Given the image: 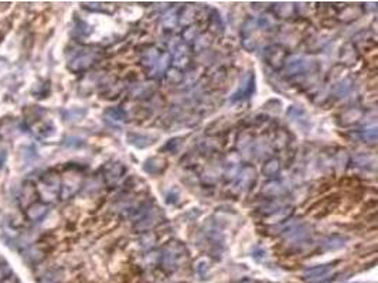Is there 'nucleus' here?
Listing matches in <instances>:
<instances>
[{
  "label": "nucleus",
  "instance_id": "obj_1",
  "mask_svg": "<svg viewBox=\"0 0 378 283\" xmlns=\"http://www.w3.org/2000/svg\"><path fill=\"white\" fill-rule=\"evenodd\" d=\"M181 255H183V248L179 245V242H172V245H169L166 248L165 254H163V259H162L166 269L173 270V269L179 266Z\"/></svg>",
  "mask_w": 378,
  "mask_h": 283
},
{
  "label": "nucleus",
  "instance_id": "obj_2",
  "mask_svg": "<svg viewBox=\"0 0 378 283\" xmlns=\"http://www.w3.org/2000/svg\"><path fill=\"white\" fill-rule=\"evenodd\" d=\"M331 272H333L331 265H320V266H314L304 270L303 276L309 283H321L331 275Z\"/></svg>",
  "mask_w": 378,
  "mask_h": 283
},
{
  "label": "nucleus",
  "instance_id": "obj_3",
  "mask_svg": "<svg viewBox=\"0 0 378 283\" xmlns=\"http://www.w3.org/2000/svg\"><path fill=\"white\" fill-rule=\"evenodd\" d=\"M263 57L269 66H272L273 68H280L283 66V62L286 61V51L280 46H271L265 50Z\"/></svg>",
  "mask_w": 378,
  "mask_h": 283
},
{
  "label": "nucleus",
  "instance_id": "obj_4",
  "mask_svg": "<svg viewBox=\"0 0 378 283\" xmlns=\"http://www.w3.org/2000/svg\"><path fill=\"white\" fill-rule=\"evenodd\" d=\"M255 168L251 166H245L242 167L241 170H239L238 177H237V183H235V187H237V190H241V192H244V190H247L248 187L252 184V182L255 180Z\"/></svg>",
  "mask_w": 378,
  "mask_h": 283
},
{
  "label": "nucleus",
  "instance_id": "obj_5",
  "mask_svg": "<svg viewBox=\"0 0 378 283\" xmlns=\"http://www.w3.org/2000/svg\"><path fill=\"white\" fill-rule=\"evenodd\" d=\"M309 235H310V230L304 225L293 224L285 231V238L293 242L304 241L306 238H309Z\"/></svg>",
  "mask_w": 378,
  "mask_h": 283
},
{
  "label": "nucleus",
  "instance_id": "obj_6",
  "mask_svg": "<svg viewBox=\"0 0 378 283\" xmlns=\"http://www.w3.org/2000/svg\"><path fill=\"white\" fill-rule=\"evenodd\" d=\"M255 90V78L252 74H247L244 76V80L241 81V86L238 88V91L232 95V100H238L245 98L248 95H251L252 91Z\"/></svg>",
  "mask_w": 378,
  "mask_h": 283
},
{
  "label": "nucleus",
  "instance_id": "obj_7",
  "mask_svg": "<svg viewBox=\"0 0 378 283\" xmlns=\"http://www.w3.org/2000/svg\"><path fill=\"white\" fill-rule=\"evenodd\" d=\"M166 168V160L163 158H159V156H153V158H149L145 163H143V170L148 173V174H160L163 170Z\"/></svg>",
  "mask_w": 378,
  "mask_h": 283
},
{
  "label": "nucleus",
  "instance_id": "obj_8",
  "mask_svg": "<svg viewBox=\"0 0 378 283\" xmlns=\"http://www.w3.org/2000/svg\"><path fill=\"white\" fill-rule=\"evenodd\" d=\"M126 139H128V143H131L132 146L138 148V149H145L150 144L155 143V139L152 136L145 134H136V132H131V134H126Z\"/></svg>",
  "mask_w": 378,
  "mask_h": 283
},
{
  "label": "nucleus",
  "instance_id": "obj_9",
  "mask_svg": "<svg viewBox=\"0 0 378 283\" xmlns=\"http://www.w3.org/2000/svg\"><path fill=\"white\" fill-rule=\"evenodd\" d=\"M312 66V62L307 58H296L292 62H286V68H285V74L286 75H296L302 74L304 71H307Z\"/></svg>",
  "mask_w": 378,
  "mask_h": 283
},
{
  "label": "nucleus",
  "instance_id": "obj_10",
  "mask_svg": "<svg viewBox=\"0 0 378 283\" xmlns=\"http://www.w3.org/2000/svg\"><path fill=\"white\" fill-rule=\"evenodd\" d=\"M92 62H94V56H92V54H83V56H80V57L73 60L71 64H70L68 67H70L71 71L78 72V71H84V70L91 67Z\"/></svg>",
  "mask_w": 378,
  "mask_h": 283
},
{
  "label": "nucleus",
  "instance_id": "obj_11",
  "mask_svg": "<svg viewBox=\"0 0 378 283\" xmlns=\"http://www.w3.org/2000/svg\"><path fill=\"white\" fill-rule=\"evenodd\" d=\"M47 206L43 204V202H34L30 206V208L27 210V216L32 220V221H40L44 218V216L47 214Z\"/></svg>",
  "mask_w": 378,
  "mask_h": 283
},
{
  "label": "nucleus",
  "instance_id": "obj_12",
  "mask_svg": "<svg viewBox=\"0 0 378 283\" xmlns=\"http://www.w3.org/2000/svg\"><path fill=\"white\" fill-rule=\"evenodd\" d=\"M122 174H124V166L121 163H114L107 170L105 177H107V180L109 183H115V182H118V178L122 177Z\"/></svg>",
  "mask_w": 378,
  "mask_h": 283
},
{
  "label": "nucleus",
  "instance_id": "obj_13",
  "mask_svg": "<svg viewBox=\"0 0 378 283\" xmlns=\"http://www.w3.org/2000/svg\"><path fill=\"white\" fill-rule=\"evenodd\" d=\"M263 194H266V196H272V197H276V196H280V194H283L285 192V188H283V186L279 182H268V183L263 186L262 188Z\"/></svg>",
  "mask_w": 378,
  "mask_h": 283
},
{
  "label": "nucleus",
  "instance_id": "obj_14",
  "mask_svg": "<svg viewBox=\"0 0 378 283\" xmlns=\"http://www.w3.org/2000/svg\"><path fill=\"white\" fill-rule=\"evenodd\" d=\"M362 118V110L361 109H357V108H351L348 109V110H345L344 114H343V124L344 125H353L355 124L357 120H360Z\"/></svg>",
  "mask_w": 378,
  "mask_h": 283
},
{
  "label": "nucleus",
  "instance_id": "obj_15",
  "mask_svg": "<svg viewBox=\"0 0 378 283\" xmlns=\"http://www.w3.org/2000/svg\"><path fill=\"white\" fill-rule=\"evenodd\" d=\"M345 246V240L341 236H331L329 240H326L323 244V250H338Z\"/></svg>",
  "mask_w": 378,
  "mask_h": 283
},
{
  "label": "nucleus",
  "instance_id": "obj_16",
  "mask_svg": "<svg viewBox=\"0 0 378 283\" xmlns=\"http://www.w3.org/2000/svg\"><path fill=\"white\" fill-rule=\"evenodd\" d=\"M290 212H292L290 208H279L278 211H275L272 216H268L266 222H269V224H279L285 218H288L290 216Z\"/></svg>",
  "mask_w": 378,
  "mask_h": 283
},
{
  "label": "nucleus",
  "instance_id": "obj_17",
  "mask_svg": "<svg viewBox=\"0 0 378 283\" xmlns=\"http://www.w3.org/2000/svg\"><path fill=\"white\" fill-rule=\"evenodd\" d=\"M279 168H280L279 160H276V158H271V160H268V162L265 163V166H263V174H266V176L276 174V173L279 172Z\"/></svg>",
  "mask_w": 378,
  "mask_h": 283
},
{
  "label": "nucleus",
  "instance_id": "obj_18",
  "mask_svg": "<svg viewBox=\"0 0 378 283\" xmlns=\"http://www.w3.org/2000/svg\"><path fill=\"white\" fill-rule=\"evenodd\" d=\"M159 60V52H157L156 48H152V50L146 51V54L143 56V66L146 67H155Z\"/></svg>",
  "mask_w": 378,
  "mask_h": 283
},
{
  "label": "nucleus",
  "instance_id": "obj_19",
  "mask_svg": "<svg viewBox=\"0 0 378 283\" xmlns=\"http://www.w3.org/2000/svg\"><path fill=\"white\" fill-rule=\"evenodd\" d=\"M105 116L109 118L111 120H115V122H124L126 115L121 108H111L105 112Z\"/></svg>",
  "mask_w": 378,
  "mask_h": 283
},
{
  "label": "nucleus",
  "instance_id": "obj_20",
  "mask_svg": "<svg viewBox=\"0 0 378 283\" xmlns=\"http://www.w3.org/2000/svg\"><path fill=\"white\" fill-rule=\"evenodd\" d=\"M275 13L278 14L279 17H289L292 16V13H293V6L290 4V3H279V4H276V8H275Z\"/></svg>",
  "mask_w": 378,
  "mask_h": 283
},
{
  "label": "nucleus",
  "instance_id": "obj_21",
  "mask_svg": "<svg viewBox=\"0 0 378 283\" xmlns=\"http://www.w3.org/2000/svg\"><path fill=\"white\" fill-rule=\"evenodd\" d=\"M377 136H378L377 126H370V128H365V130H362V134H361L362 140L370 142V143H374V142L377 140Z\"/></svg>",
  "mask_w": 378,
  "mask_h": 283
},
{
  "label": "nucleus",
  "instance_id": "obj_22",
  "mask_svg": "<svg viewBox=\"0 0 378 283\" xmlns=\"http://www.w3.org/2000/svg\"><path fill=\"white\" fill-rule=\"evenodd\" d=\"M355 162H357L360 166L374 167L375 166V163H377V158H375V156H365V154H360V156H357V158H355Z\"/></svg>",
  "mask_w": 378,
  "mask_h": 283
},
{
  "label": "nucleus",
  "instance_id": "obj_23",
  "mask_svg": "<svg viewBox=\"0 0 378 283\" xmlns=\"http://www.w3.org/2000/svg\"><path fill=\"white\" fill-rule=\"evenodd\" d=\"M140 244H142L143 248H152V246L156 244V235L153 232L143 234V235L140 236Z\"/></svg>",
  "mask_w": 378,
  "mask_h": 283
},
{
  "label": "nucleus",
  "instance_id": "obj_24",
  "mask_svg": "<svg viewBox=\"0 0 378 283\" xmlns=\"http://www.w3.org/2000/svg\"><path fill=\"white\" fill-rule=\"evenodd\" d=\"M166 76H167V80L173 84H179L183 81V74H181L179 68H170V70H167Z\"/></svg>",
  "mask_w": 378,
  "mask_h": 283
},
{
  "label": "nucleus",
  "instance_id": "obj_25",
  "mask_svg": "<svg viewBox=\"0 0 378 283\" xmlns=\"http://www.w3.org/2000/svg\"><path fill=\"white\" fill-rule=\"evenodd\" d=\"M162 24L167 27V28H173L174 26L177 24V14L174 12H169L163 16V20H162Z\"/></svg>",
  "mask_w": 378,
  "mask_h": 283
},
{
  "label": "nucleus",
  "instance_id": "obj_26",
  "mask_svg": "<svg viewBox=\"0 0 378 283\" xmlns=\"http://www.w3.org/2000/svg\"><path fill=\"white\" fill-rule=\"evenodd\" d=\"M351 81L350 80H345V81H343V82H340L338 85H337V90H336V94L337 95H340V96H343V95H347L348 92H350V90H351Z\"/></svg>",
  "mask_w": 378,
  "mask_h": 283
},
{
  "label": "nucleus",
  "instance_id": "obj_27",
  "mask_svg": "<svg viewBox=\"0 0 378 283\" xmlns=\"http://www.w3.org/2000/svg\"><path fill=\"white\" fill-rule=\"evenodd\" d=\"M194 16H196V10L193 8H187L184 10L183 16L180 17V22L183 24H190L194 20Z\"/></svg>",
  "mask_w": 378,
  "mask_h": 283
},
{
  "label": "nucleus",
  "instance_id": "obj_28",
  "mask_svg": "<svg viewBox=\"0 0 378 283\" xmlns=\"http://www.w3.org/2000/svg\"><path fill=\"white\" fill-rule=\"evenodd\" d=\"M169 61H170V56H169V54H163L162 57H159L156 66H155V67L157 68V71H159V72H163L166 68H167V66H169Z\"/></svg>",
  "mask_w": 378,
  "mask_h": 283
},
{
  "label": "nucleus",
  "instance_id": "obj_29",
  "mask_svg": "<svg viewBox=\"0 0 378 283\" xmlns=\"http://www.w3.org/2000/svg\"><path fill=\"white\" fill-rule=\"evenodd\" d=\"M196 40H197V42H196V47H197L198 50H201V48H207V47H208L211 38H210L208 34H203V36H200Z\"/></svg>",
  "mask_w": 378,
  "mask_h": 283
},
{
  "label": "nucleus",
  "instance_id": "obj_30",
  "mask_svg": "<svg viewBox=\"0 0 378 283\" xmlns=\"http://www.w3.org/2000/svg\"><path fill=\"white\" fill-rule=\"evenodd\" d=\"M58 282H60V278H58V275L56 274V272H51V274H49L47 276H44L42 280V283H58Z\"/></svg>",
  "mask_w": 378,
  "mask_h": 283
},
{
  "label": "nucleus",
  "instance_id": "obj_31",
  "mask_svg": "<svg viewBox=\"0 0 378 283\" xmlns=\"http://www.w3.org/2000/svg\"><path fill=\"white\" fill-rule=\"evenodd\" d=\"M196 268H197V272L200 275H204L207 270H208V262H207L206 259H201L196 265Z\"/></svg>",
  "mask_w": 378,
  "mask_h": 283
},
{
  "label": "nucleus",
  "instance_id": "obj_32",
  "mask_svg": "<svg viewBox=\"0 0 378 283\" xmlns=\"http://www.w3.org/2000/svg\"><path fill=\"white\" fill-rule=\"evenodd\" d=\"M242 46H244V48L248 51H252L256 47V42H255L254 38H245L244 42H242Z\"/></svg>",
  "mask_w": 378,
  "mask_h": 283
},
{
  "label": "nucleus",
  "instance_id": "obj_33",
  "mask_svg": "<svg viewBox=\"0 0 378 283\" xmlns=\"http://www.w3.org/2000/svg\"><path fill=\"white\" fill-rule=\"evenodd\" d=\"M273 18H272L271 16H263L261 20H259V24L263 26L265 28H268V27H271V26H273Z\"/></svg>",
  "mask_w": 378,
  "mask_h": 283
},
{
  "label": "nucleus",
  "instance_id": "obj_34",
  "mask_svg": "<svg viewBox=\"0 0 378 283\" xmlns=\"http://www.w3.org/2000/svg\"><path fill=\"white\" fill-rule=\"evenodd\" d=\"M258 24L256 22H254V18H251V20H248L247 23H245V26H244V34H248V33H251L252 30H254V27L255 26Z\"/></svg>",
  "mask_w": 378,
  "mask_h": 283
},
{
  "label": "nucleus",
  "instance_id": "obj_35",
  "mask_svg": "<svg viewBox=\"0 0 378 283\" xmlns=\"http://www.w3.org/2000/svg\"><path fill=\"white\" fill-rule=\"evenodd\" d=\"M187 57L186 56H183V57H177V58H174V64L177 66L179 68L181 67H186V64H187Z\"/></svg>",
  "mask_w": 378,
  "mask_h": 283
},
{
  "label": "nucleus",
  "instance_id": "obj_36",
  "mask_svg": "<svg viewBox=\"0 0 378 283\" xmlns=\"http://www.w3.org/2000/svg\"><path fill=\"white\" fill-rule=\"evenodd\" d=\"M194 34H196L194 28H189V30L184 33V38H186V40H194Z\"/></svg>",
  "mask_w": 378,
  "mask_h": 283
},
{
  "label": "nucleus",
  "instance_id": "obj_37",
  "mask_svg": "<svg viewBox=\"0 0 378 283\" xmlns=\"http://www.w3.org/2000/svg\"><path fill=\"white\" fill-rule=\"evenodd\" d=\"M241 283H252L251 280H244V282H241Z\"/></svg>",
  "mask_w": 378,
  "mask_h": 283
}]
</instances>
